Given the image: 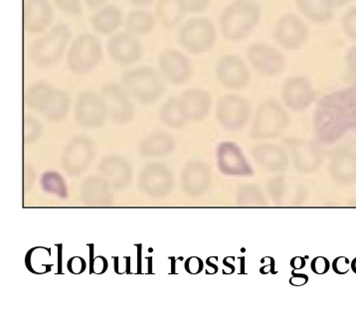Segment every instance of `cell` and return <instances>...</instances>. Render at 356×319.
Wrapping results in <instances>:
<instances>
[{
    "instance_id": "cell-1",
    "label": "cell",
    "mask_w": 356,
    "mask_h": 319,
    "mask_svg": "<svg viewBox=\"0 0 356 319\" xmlns=\"http://www.w3.org/2000/svg\"><path fill=\"white\" fill-rule=\"evenodd\" d=\"M316 119L318 135L325 142H334L356 129V84L323 97Z\"/></svg>"
},
{
    "instance_id": "cell-2",
    "label": "cell",
    "mask_w": 356,
    "mask_h": 319,
    "mask_svg": "<svg viewBox=\"0 0 356 319\" xmlns=\"http://www.w3.org/2000/svg\"><path fill=\"white\" fill-rule=\"evenodd\" d=\"M262 15V6L256 0H234L219 17L222 35L234 42L248 38L260 23Z\"/></svg>"
},
{
    "instance_id": "cell-3",
    "label": "cell",
    "mask_w": 356,
    "mask_h": 319,
    "mask_svg": "<svg viewBox=\"0 0 356 319\" xmlns=\"http://www.w3.org/2000/svg\"><path fill=\"white\" fill-rule=\"evenodd\" d=\"M25 101L30 108L42 113L50 121L63 119L69 110L68 96L47 83H36L25 92Z\"/></svg>"
},
{
    "instance_id": "cell-4",
    "label": "cell",
    "mask_w": 356,
    "mask_h": 319,
    "mask_svg": "<svg viewBox=\"0 0 356 319\" xmlns=\"http://www.w3.org/2000/svg\"><path fill=\"white\" fill-rule=\"evenodd\" d=\"M70 36V29L66 24H57L32 44L30 48L32 62L39 68H48L57 64L63 57Z\"/></svg>"
},
{
    "instance_id": "cell-5",
    "label": "cell",
    "mask_w": 356,
    "mask_h": 319,
    "mask_svg": "<svg viewBox=\"0 0 356 319\" xmlns=\"http://www.w3.org/2000/svg\"><path fill=\"white\" fill-rule=\"evenodd\" d=\"M163 77L156 69L140 67L126 72L122 81L124 89L143 104L154 103L164 92Z\"/></svg>"
},
{
    "instance_id": "cell-6",
    "label": "cell",
    "mask_w": 356,
    "mask_h": 319,
    "mask_svg": "<svg viewBox=\"0 0 356 319\" xmlns=\"http://www.w3.org/2000/svg\"><path fill=\"white\" fill-rule=\"evenodd\" d=\"M216 40V28L209 18H191L178 31V43L193 55L204 54L211 50Z\"/></svg>"
},
{
    "instance_id": "cell-7",
    "label": "cell",
    "mask_w": 356,
    "mask_h": 319,
    "mask_svg": "<svg viewBox=\"0 0 356 319\" xmlns=\"http://www.w3.org/2000/svg\"><path fill=\"white\" fill-rule=\"evenodd\" d=\"M102 57L103 51L98 38L89 33L81 34L68 51L67 66L74 74L85 75L100 64Z\"/></svg>"
},
{
    "instance_id": "cell-8",
    "label": "cell",
    "mask_w": 356,
    "mask_h": 319,
    "mask_svg": "<svg viewBox=\"0 0 356 319\" xmlns=\"http://www.w3.org/2000/svg\"><path fill=\"white\" fill-rule=\"evenodd\" d=\"M247 61L264 77L274 78L285 71L286 59L281 51L264 42L252 43L246 50Z\"/></svg>"
},
{
    "instance_id": "cell-9",
    "label": "cell",
    "mask_w": 356,
    "mask_h": 319,
    "mask_svg": "<svg viewBox=\"0 0 356 319\" xmlns=\"http://www.w3.org/2000/svg\"><path fill=\"white\" fill-rule=\"evenodd\" d=\"M309 37L307 23L295 13H288L282 15L275 23L273 38L283 49L299 50Z\"/></svg>"
},
{
    "instance_id": "cell-10",
    "label": "cell",
    "mask_w": 356,
    "mask_h": 319,
    "mask_svg": "<svg viewBox=\"0 0 356 319\" xmlns=\"http://www.w3.org/2000/svg\"><path fill=\"white\" fill-rule=\"evenodd\" d=\"M288 126V115L277 101H267L260 106L253 124L252 135L257 138H275Z\"/></svg>"
},
{
    "instance_id": "cell-11",
    "label": "cell",
    "mask_w": 356,
    "mask_h": 319,
    "mask_svg": "<svg viewBox=\"0 0 356 319\" xmlns=\"http://www.w3.org/2000/svg\"><path fill=\"white\" fill-rule=\"evenodd\" d=\"M215 74L219 83L229 90H242L249 85L251 72L248 64L240 55H224L217 62Z\"/></svg>"
},
{
    "instance_id": "cell-12",
    "label": "cell",
    "mask_w": 356,
    "mask_h": 319,
    "mask_svg": "<svg viewBox=\"0 0 356 319\" xmlns=\"http://www.w3.org/2000/svg\"><path fill=\"white\" fill-rule=\"evenodd\" d=\"M159 73L170 84H186L193 76V67L191 60L184 53L168 49L159 55Z\"/></svg>"
},
{
    "instance_id": "cell-13",
    "label": "cell",
    "mask_w": 356,
    "mask_h": 319,
    "mask_svg": "<svg viewBox=\"0 0 356 319\" xmlns=\"http://www.w3.org/2000/svg\"><path fill=\"white\" fill-rule=\"evenodd\" d=\"M108 110L102 96L85 92L79 96L76 105V121L84 128H98L106 119Z\"/></svg>"
},
{
    "instance_id": "cell-14",
    "label": "cell",
    "mask_w": 356,
    "mask_h": 319,
    "mask_svg": "<svg viewBox=\"0 0 356 319\" xmlns=\"http://www.w3.org/2000/svg\"><path fill=\"white\" fill-rule=\"evenodd\" d=\"M249 113L246 99L236 95L224 96L217 106V117L222 126L229 131L242 129L248 120Z\"/></svg>"
},
{
    "instance_id": "cell-15",
    "label": "cell",
    "mask_w": 356,
    "mask_h": 319,
    "mask_svg": "<svg viewBox=\"0 0 356 319\" xmlns=\"http://www.w3.org/2000/svg\"><path fill=\"white\" fill-rule=\"evenodd\" d=\"M316 97L313 85L306 76H291L282 87V98L289 108L302 111L311 105Z\"/></svg>"
},
{
    "instance_id": "cell-16",
    "label": "cell",
    "mask_w": 356,
    "mask_h": 319,
    "mask_svg": "<svg viewBox=\"0 0 356 319\" xmlns=\"http://www.w3.org/2000/svg\"><path fill=\"white\" fill-rule=\"evenodd\" d=\"M129 96L131 95L124 87L115 83H108L102 87V98L114 121L127 122L133 117L134 106Z\"/></svg>"
},
{
    "instance_id": "cell-17",
    "label": "cell",
    "mask_w": 356,
    "mask_h": 319,
    "mask_svg": "<svg viewBox=\"0 0 356 319\" xmlns=\"http://www.w3.org/2000/svg\"><path fill=\"white\" fill-rule=\"evenodd\" d=\"M108 52L115 62L127 66L138 62L143 56V49L136 35L127 31L115 34L108 40Z\"/></svg>"
},
{
    "instance_id": "cell-18",
    "label": "cell",
    "mask_w": 356,
    "mask_h": 319,
    "mask_svg": "<svg viewBox=\"0 0 356 319\" xmlns=\"http://www.w3.org/2000/svg\"><path fill=\"white\" fill-rule=\"evenodd\" d=\"M94 156L91 140L86 138H74L65 149L62 165L67 172L77 175L89 166Z\"/></svg>"
},
{
    "instance_id": "cell-19",
    "label": "cell",
    "mask_w": 356,
    "mask_h": 319,
    "mask_svg": "<svg viewBox=\"0 0 356 319\" xmlns=\"http://www.w3.org/2000/svg\"><path fill=\"white\" fill-rule=\"evenodd\" d=\"M53 20V9L48 0H25L23 24L30 33L45 31Z\"/></svg>"
},
{
    "instance_id": "cell-20",
    "label": "cell",
    "mask_w": 356,
    "mask_h": 319,
    "mask_svg": "<svg viewBox=\"0 0 356 319\" xmlns=\"http://www.w3.org/2000/svg\"><path fill=\"white\" fill-rule=\"evenodd\" d=\"M217 156L222 172L237 175L248 174L251 172L249 163L243 156L241 150L234 143H221Z\"/></svg>"
},
{
    "instance_id": "cell-21",
    "label": "cell",
    "mask_w": 356,
    "mask_h": 319,
    "mask_svg": "<svg viewBox=\"0 0 356 319\" xmlns=\"http://www.w3.org/2000/svg\"><path fill=\"white\" fill-rule=\"evenodd\" d=\"M179 101L188 121H200L207 117L211 106L209 92L200 89L186 90Z\"/></svg>"
},
{
    "instance_id": "cell-22",
    "label": "cell",
    "mask_w": 356,
    "mask_h": 319,
    "mask_svg": "<svg viewBox=\"0 0 356 319\" xmlns=\"http://www.w3.org/2000/svg\"><path fill=\"white\" fill-rule=\"evenodd\" d=\"M332 177L342 183L356 181V152L348 149L337 150L330 163Z\"/></svg>"
},
{
    "instance_id": "cell-23",
    "label": "cell",
    "mask_w": 356,
    "mask_h": 319,
    "mask_svg": "<svg viewBox=\"0 0 356 319\" xmlns=\"http://www.w3.org/2000/svg\"><path fill=\"white\" fill-rule=\"evenodd\" d=\"M302 15L314 24H327L334 18V8L327 0H295Z\"/></svg>"
},
{
    "instance_id": "cell-24",
    "label": "cell",
    "mask_w": 356,
    "mask_h": 319,
    "mask_svg": "<svg viewBox=\"0 0 356 319\" xmlns=\"http://www.w3.org/2000/svg\"><path fill=\"white\" fill-rule=\"evenodd\" d=\"M170 171L161 163L149 164L140 175V184L149 192L163 191L170 186Z\"/></svg>"
},
{
    "instance_id": "cell-25",
    "label": "cell",
    "mask_w": 356,
    "mask_h": 319,
    "mask_svg": "<svg viewBox=\"0 0 356 319\" xmlns=\"http://www.w3.org/2000/svg\"><path fill=\"white\" fill-rule=\"evenodd\" d=\"M100 171L113 184L121 186L131 179V170L124 159L118 156H108L100 163Z\"/></svg>"
},
{
    "instance_id": "cell-26",
    "label": "cell",
    "mask_w": 356,
    "mask_h": 319,
    "mask_svg": "<svg viewBox=\"0 0 356 319\" xmlns=\"http://www.w3.org/2000/svg\"><path fill=\"white\" fill-rule=\"evenodd\" d=\"M156 13L159 22L168 29L177 27L186 15L180 0H159Z\"/></svg>"
},
{
    "instance_id": "cell-27",
    "label": "cell",
    "mask_w": 356,
    "mask_h": 319,
    "mask_svg": "<svg viewBox=\"0 0 356 319\" xmlns=\"http://www.w3.org/2000/svg\"><path fill=\"white\" fill-rule=\"evenodd\" d=\"M122 22V11L113 4L101 8L92 18V26L102 34L113 33L121 26Z\"/></svg>"
},
{
    "instance_id": "cell-28",
    "label": "cell",
    "mask_w": 356,
    "mask_h": 319,
    "mask_svg": "<svg viewBox=\"0 0 356 319\" xmlns=\"http://www.w3.org/2000/svg\"><path fill=\"white\" fill-rule=\"evenodd\" d=\"M257 161L272 170H282L288 164L285 149L277 145H260L254 149Z\"/></svg>"
},
{
    "instance_id": "cell-29",
    "label": "cell",
    "mask_w": 356,
    "mask_h": 319,
    "mask_svg": "<svg viewBox=\"0 0 356 319\" xmlns=\"http://www.w3.org/2000/svg\"><path fill=\"white\" fill-rule=\"evenodd\" d=\"M175 149V140L168 133H156L143 140L140 150L145 156H161Z\"/></svg>"
},
{
    "instance_id": "cell-30",
    "label": "cell",
    "mask_w": 356,
    "mask_h": 319,
    "mask_svg": "<svg viewBox=\"0 0 356 319\" xmlns=\"http://www.w3.org/2000/svg\"><path fill=\"white\" fill-rule=\"evenodd\" d=\"M156 25L154 15L149 11L134 10L129 13L126 20V29L134 35H147Z\"/></svg>"
},
{
    "instance_id": "cell-31",
    "label": "cell",
    "mask_w": 356,
    "mask_h": 319,
    "mask_svg": "<svg viewBox=\"0 0 356 319\" xmlns=\"http://www.w3.org/2000/svg\"><path fill=\"white\" fill-rule=\"evenodd\" d=\"M161 117L166 126L173 129L181 128L186 122H188L184 110H182L179 99L177 98L170 99L163 106L161 111Z\"/></svg>"
},
{
    "instance_id": "cell-32",
    "label": "cell",
    "mask_w": 356,
    "mask_h": 319,
    "mask_svg": "<svg viewBox=\"0 0 356 319\" xmlns=\"http://www.w3.org/2000/svg\"><path fill=\"white\" fill-rule=\"evenodd\" d=\"M293 154L298 167L302 170H313L320 163L318 156H316V152L309 145H297L293 150Z\"/></svg>"
},
{
    "instance_id": "cell-33",
    "label": "cell",
    "mask_w": 356,
    "mask_h": 319,
    "mask_svg": "<svg viewBox=\"0 0 356 319\" xmlns=\"http://www.w3.org/2000/svg\"><path fill=\"white\" fill-rule=\"evenodd\" d=\"M208 170L204 164L191 163L184 171V183L191 187H200L207 183Z\"/></svg>"
},
{
    "instance_id": "cell-34",
    "label": "cell",
    "mask_w": 356,
    "mask_h": 319,
    "mask_svg": "<svg viewBox=\"0 0 356 319\" xmlns=\"http://www.w3.org/2000/svg\"><path fill=\"white\" fill-rule=\"evenodd\" d=\"M341 27L344 35L356 41V6L348 9L342 15Z\"/></svg>"
},
{
    "instance_id": "cell-35",
    "label": "cell",
    "mask_w": 356,
    "mask_h": 319,
    "mask_svg": "<svg viewBox=\"0 0 356 319\" xmlns=\"http://www.w3.org/2000/svg\"><path fill=\"white\" fill-rule=\"evenodd\" d=\"M346 66V76L350 84H356V45L351 46L344 56Z\"/></svg>"
},
{
    "instance_id": "cell-36",
    "label": "cell",
    "mask_w": 356,
    "mask_h": 319,
    "mask_svg": "<svg viewBox=\"0 0 356 319\" xmlns=\"http://www.w3.org/2000/svg\"><path fill=\"white\" fill-rule=\"evenodd\" d=\"M42 183L45 189L52 190L51 192H58V190H65L64 180L58 173L48 172L44 174Z\"/></svg>"
},
{
    "instance_id": "cell-37",
    "label": "cell",
    "mask_w": 356,
    "mask_h": 319,
    "mask_svg": "<svg viewBox=\"0 0 356 319\" xmlns=\"http://www.w3.org/2000/svg\"><path fill=\"white\" fill-rule=\"evenodd\" d=\"M60 10L69 15L78 16L82 13L80 0H54Z\"/></svg>"
},
{
    "instance_id": "cell-38",
    "label": "cell",
    "mask_w": 356,
    "mask_h": 319,
    "mask_svg": "<svg viewBox=\"0 0 356 319\" xmlns=\"http://www.w3.org/2000/svg\"><path fill=\"white\" fill-rule=\"evenodd\" d=\"M40 135V124L32 117H26L24 121V140L32 142Z\"/></svg>"
},
{
    "instance_id": "cell-39",
    "label": "cell",
    "mask_w": 356,
    "mask_h": 319,
    "mask_svg": "<svg viewBox=\"0 0 356 319\" xmlns=\"http://www.w3.org/2000/svg\"><path fill=\"white\" fill-rule=\"evenodd\" d=\"M186 13H200L209 8L211 0H180Z\"/></svg>"
},
{
    "instance_id": "cell-40",
    "label": "cell",
    "mask_w": 356,
    "mask_h": 319,
    "mask_svg": "<svg viewBox=\"0 0 356 319\" xmlns=\"http://www.w3.org/2000/svg\"><path fill=\"white\" fill-rule=\"evenodd\" d=\"M351 1H353V0H327L328 3L334 9L348 6Z\"/></svg>"
},
{
    "instance_id": "cell-41",
    "label": "cell",
    "mask_w": 356,
    "mask_h": 319,
    "mask_svg": "<svg viewBox=\"0 0 356 319\" xmlns=\"http://www.w3.org/2000/svg\"><path fill=\"white\" fill-rule=\"evenodd\" d=\"M88 8L95 9L100 8L107 0H84Z\"/></svg>"
},
{
    "instance_id": "cell-42",
    "label": "cell",
    "mask_w": 356,
    "mask_h": 319,
    "mask_svg": "<svg viewBox=\"0 0 356 319\" xmlns=\"http://www.w3.org/2000/svg\"><path fill=\"white\" fill-rule=\"evenodd\" d=\"M131 3L135 4V6H147L152 4L154 2V0H129Z\"/></svg>"
}]
</instances>
